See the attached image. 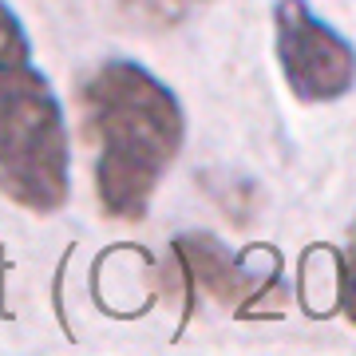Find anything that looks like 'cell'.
I'll list each match as a JSON object with an SVG mask.
<instances>
[{"label": "cell", "mask_w": 356, "mask_h": 356, "mask_svg": "<svg viewBox=\"0 0 356 356\" xmlns=\"http://www.w3.org/2000/svg\"><path fill=\"white\" fill-rule=\"evenodd\" d=\"M341 266V305H344V313H348V321L356 325V222H353V229H348V245H344V257L337 261Z\"/></svg>", "instance_id": "cell-6"}, {"label": "cell", "mask_w": 356, "mask_h": 356, "mask_svg": "<svg viewBox=\"0 0 356 356\" xmlns=\"http://www.w3.org/2000/svg\"><path fill=\"white\" fill-rule=\"evenodd\" d=\"M83 139L95 151L91 178L103 218L135 226L147 218L166 170L186 143L182 103L135 60H103L76 88Z\"/></svg>", "instance_id": "cell-1"}, {"label": "cell", "mask_w": 356, "mask_h": 356, "mask_svg": "<svg viewBox=\"0 0 356 356\" xmlns=\"http://www.w3.org/2000/svg\"><path fill=\"white\" fill-rule=\"evenodd\" d=\"M170 254L191 293H206L229 309H245L269 285H277V257H234L214 234H182Z\"/></svg>", "instance_id": "cell-4"}, {"label": "cell", "mask_w": 356, "mask_h": 356, "mask_svg": "<svg viewBox=\"0 0 356 356\" xmlns=\"http://www.w3.org/2000/svg\"><path fill=\"white\" fill-rule=\"evenodd\" d=\"M0 194L28 214H56L72 198L64 107L8 0H0Z\"/></svg>", "instance_id": "cell-2"}, {"label": "cell", "mask_w": 356, "mask_h": 356, "mask_svg": "<svg viewBox=\"0 0 356 356\" xmlns=\"http://www.w3.org/2000/svg\"><path fill=\"white\" fill-rule=\"evenodd\" d=\"M214 0H115L119 16L139 32H170L186 24L194 13H202Z\"/></svg>", "instance_id": "cell-5"}, {"label": "cell", "mask_w": 356, "mask_h": 356, "mask_svg": "<svg viewBox=\"0 0 356 356\" xmlns=\"http://www.w3.org/2000/svg\"><path fill=\"white\" fill-rule=\"evenodd\" d=\"M273 51L297 103H337L356 88V48L309 0L273 4Z\"/></svg>", "instance_id": "cell-3"}]
</instances>
